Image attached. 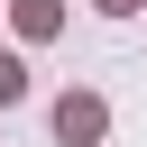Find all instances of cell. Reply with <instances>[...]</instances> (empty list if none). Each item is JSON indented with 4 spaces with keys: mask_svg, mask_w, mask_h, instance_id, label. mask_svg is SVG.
<instances>
[{
    "mask_svg": "<svg viewBox=\"0 0 147 147\" xmlns=\"http://www.w3.org/2000/svg\"><path fill=\"white\" fill-rule=\"evenodd\" d=\"M101 129H110V101L101 92H64L55 101V138L64 147H101Z\"/></svg>",
    "mask_w": 147,
    "mask_h": 147,
    "instance_id": "6da1fadb",
    "label": "cell"
},
{
    "mask_svg": "<svg viewBox=\"0 0 147 147\" xmlns=\"http://www.w3.org/2000/svg\"><path fill=\"white\" fill-rule=\"evenodd\" d=\"M92 9H110V18H129V9H147V0H92Z\"/></svg>",
    "mask_w": 147,
    "mask_h": 147,
    "instance_id": "277c9868",
    "label": "cell"
},
{
    "mask_svg": "<svg viewBox=\"0 0 147 147\" xmlns=\"http://www.w3.org/2000/svg\"><path fill=\"white\" fill-rule=\"evenodd\" d=\"M9 28H18L28 46H46V37L64 28V0H9Z\"/></svg>",
    "mask_w": 147,
    "mask_h": 147,
    "instance_id": "7a4b0ae2",
    "label": "cell"
},
{
    "mask_svg": "<svg viewBox=\"0 0 147 147\" xmlns=\"http://www.w3.org/2000/svg\"><path fill=\"white\" fill-rule=\"evenodd\" d=\"M9 101H28V64H18L9 46H0V110H9Z\"/></svg>",
    "mask_w": 147,
    "mask_h": 147,
    "instance_id": "3957f363",
    "label": "cell"
}]
</instances>
